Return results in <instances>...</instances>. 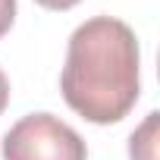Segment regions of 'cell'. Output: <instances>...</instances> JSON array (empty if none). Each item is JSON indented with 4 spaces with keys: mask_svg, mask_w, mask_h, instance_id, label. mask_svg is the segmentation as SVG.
I'll return each instance as SVG.
<instances>
[{
    "mask_svg": "<svg viewBox=\"0 0 160 160\" xmlns=\"http://www.w3.org/2000/svg\"><path fill=\"white\" fill-rule=\"evenodd\" d=\"M63 101L88 122H119L138 101V38L113 16H94L69 35L60 72Z\"/></svg>",
    "mask_w": 160,
    "mask_h": 160,
    "instance_id": "6da1fadb",
    "label": "cell"
},
{
    "mask_svg": "<svg viewBox=\"0 0 160 160\" xmlns=\"http://www.w3.org/2000/svg\"><path fill=\"white\" fill-rule=\"evenodd\" d=\"M88 148L53 113H28L3 135V160H85Z\"/></svg>",
    "mask_w": 160,
    "mask_h": 160,
    "instance_id": "7a4b0ae2",
    "label": "cell"
},
{
    "mask_svg": "<svg viewBox=\"0 0 160 160\" xmlns=\"http://www.w3.org/2000/svg\"><path fill=\"white\" fill-rule=\"evenodd\" d=\"M129 157L132 160H157V113H148V119L132 132Z\"/></svg>",
    "mask_w": 160,
    "mask_h": 160,
    "instance_id": "3957f363",
    "label": "cell"
},
{
    "mask_svg": "<svg viewBox=\"0 0 160 160\" xmlns=\"http://www.w3.org/2000/svg\"><path fill=\"white\" fill-rule=\"evenodd\" d=\"M13 19H16V0H0V38L13 28Z\"/></svg>",
    "mask_w": 160,
    "mask_h": 160,
    "instance_id": "277c9868",
    "label": "cell"
},
{
    "mask_svg": "<svg viewBox=\"0 0 160 160\" xmlns=\"http://www.w3.org/2000/svg\"><path fill=\"white\" fill-rule=\"evenodd\" d=\"M35 3H41L44 10H72L75 3H82V0H35Z\"/></svg>",
    "mask_w": 160,
    "mask_h": 160,
    "instance_id": "5b68a950",
    "label": "cell"
},
{
    "mask_svg": "<svg viewBox=\"0 0 160 160\" xmlns=\"http://www.w3.org/2000/svg\"><path fill=\"white\" fill-rule=\"evenodd\" d=\"M7 104H10V82H7L3 69H0V113L7 110Z\"/></svg>",
    "mask_w": 160,
    "mask_h": 160,
    "instance_id": "8992f818",
    "label": "cell"
}]
</instances>
